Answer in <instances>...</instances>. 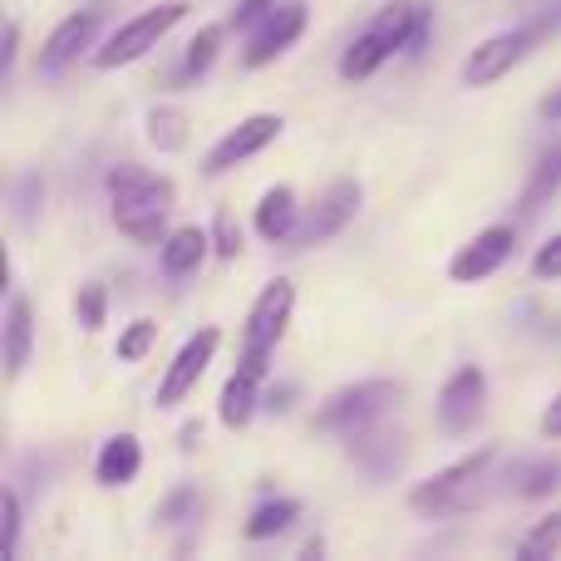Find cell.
I'll use <instances>...</instances> for the list:
<instances>
[{
    "instance_id": "obj_16",
    "label": "cell",
    "mask_w": 561,
    "mask_h": 561,
    "mask_svg": "<svg viewBox=\"0 0 561 561\" xmlns=\"http://www.w3.org/2000/svg\"><path fill=\"white\" fill-rule=\"evenodd\" d=\"M30 355H35V310H30V300L15 290L5 306V385H15V379L25 375Z\"/></svg>"
},
{
    "instance_id": "obj_34",
    "label": "cell",
    "mask_w": 561,
    "mask_h": 561,
    "mask_svg": "<svg viewBox=\"0 0 561 561\" xmlns=\"http://www.w3.org/2000/svg\"><path fill=\"white\" fill-rule=\"evenodd\" d=\"M428 35H434V5L424 0V10H419V30H414V45H409V55L404 59H419L428 49Z\"/></svg>"
},
{
    "instance_id": "obj_6",
    "label": "cell",
    "mask_w": 561,
    "mask_h": 561,
    "mask_svg": "<svg viewBox=\"0 0 561 561\" xmlns=\"http://www.w3.org/2000/svg\"><path fill=\"white\" fill-rule=\"evenodd\" d=\"M290 316H296V286H290L286 276L266 280L262 296L252 300V310H247V330H242V359L237 365L252 369V375L266 379V365H272L276 345L286 340V325Z\"/></svg>"
},
{
    "instance_id": "obj_18",
    "label": "cell",
    "mask_w": 561,
    "mask_h": 561,
    "mask_svg": "<svg viewBox=\"0 0 561 561\" xmlns=\"http://www.w3.org/2000/svg\"><path fill=\"white\" fill-rule=\"evenodd\" d=\"M256 409H262V375L237 365L222 385V399H217V419H222V428H247Z\"/></svg>"
},
{
    "instance_id": "obj_4",
    "label": "cell",
    "mask_w": 561,
    "mask_h": 561,
    "mask_svg": "<svg viewBox=\"0 0 561 561\" xmlns=\"http://www.w3.org/2000/svg\"><path fill=\"white\" fill-rule=\"evenodd\" d=\"M193 15V5L187 0H158V5L138 10V15H128L124 25L114 30V35L104 39V45H94V55H89V65L94 69H124V65H138V59H148L158 45H163L168 35H173L183 20Z\"/></svg>"
},
{
    "instance_id": "obj_35",
    "label": "cell",
    "mask_w": 561,
    "mask_h": 561,
    "mask_svg": "<svg viewBox=\"0 0 561 561\" xmlns=\"http://www.w3.org/2000/svg\"><path fill=\"white\" fill-rule=\"evenodd\" d=\"M537 434L552 438V444H561V394L552 399V404L542 409V419H537Z\"/></svg>"
},
{
    "instance_id": "obj_8",
    "label": "cell",
    "mask_w": 561,
    "mask_h": 561,
    "mask_svg": "<svg viewBox=\"0 0 561 561\" xmlns=\"http://www.w3.org/2000/svg\"><path fill=\"white\" fill-rule=\"evenodd\" d=\"M217 350H222V330L217 325H203L197 335H187L183 345H178L173 365L163 369V379H158V409H178L187 394L197 389V379L207 375V365L217 359Z\"/></svg>"
},
{
    "instance_id": "obj_2",
    "label": "cell",
    "mask_w": 561,
    "mask_h": 561,
    "mask_svg": "<svg viewBox=\"0 0 561 561\" xmlns=\"http://www.w3.org/2000/svg\"><path fill=\"white\" fill-rule=\"evenodd\" d=\"M557 35H561V0H547V5L527 10L523 25L497 30V35H488L483 45H473V55L463 59L458 79H463V89H488V84L513 75L517 65H527V59Z\"/></svg>"
},
{
    "instance_id": "obj_14",
    "label": "cell",
    "mask_w": 561,
    "mask_h": 561,
    "mask_svg": "<svg viewBox=\"0 0 561 561\" xmlns=\"http://www.w3.org/2000/svg\"><path fill=\"white\" fill-rule=\"evenodd\" d=\"M207 256H217L213 252V232H207V227H193V222L173 227V232L163 237V247H158V262H163V272L173 276V280L203 272Z\"/></svg>"
},
{
    "instance_id": "obj_1",
    "label": "cell",
    "mask_w": 561,
    "mask_h": 561,
    "mask_svg": "<svg viewBox=\"0 0 561 561\" xmlns=\"http://www.w3.org/2000/svg\"><path fill=\"white\" fill-rule=\"evenodd\" d=\"M104 187H108V207H114L118 232L138 247H163V237L173 232L168 213L178 203L173 178L153 173V168H138V163H118V168H108Z\"/></svg>"
},
{
    "instance_id": "obj_38",
    "label": "cell",
    "mask_w": 561,
    "mask_h": 561,
    "mask_svg": "<svg viewBox=\"0 0 561 561\" xmlns=\"http://www.w3.org/2000/svg\"><path fill=\"white\" fill-rule=\"evenodd\" d=\"M527 5H533V0H527Z\"/></svg>"
},
{
    "instance_id": "obj_36",
    "label": "cell",
    "mask_w": 561,
    "mask_h": 561,
    "mask_svg": "<svg viewBox=\"0 0 561 561\" xmlns=\"http://www.w3.org/2000/svg\"><path fill=\"white\" fill-rule=\"evenodd\" d=\"M290 394H296V389H290V385L266 389V394H262V409H272V414H286V409H290Z\"/></svg>"
},
{
    "instance_id": "obj_10",
    "label": "cell",
    "mask_w": 561,
    "mask_h": 561,
    "mask_svg": "<svg viewBox=\"0 0 561 561\" xmlns=\"http://www.w3.org/2000/svg\"><path fill=\"white\" fill-rule=\"evenodd\" d=\"M306 25H310V5H306V0H280L272 15H266L262 25L247 35L242 69H266V65H276V59L286 55V49L296 45L300 35H306Z\"/></svg>"
},
{
    "instance_id": "obj_27",
    "label": "cell",
    "mask_w": 561,
    "mask_h": 561,
    "mask_svg": "<svg viewBox=\"0 0 561 561\" xmlns=\"http://www.w3.org/2000/svg\"><path fill=\"white\" fill-rule=\"evenodd\" d=\"M104 316H108V290L99 286V280H89V286H79L75 296V320L94 335V330H104Z\"/></svg>"
},
{
    "instance_id": "obj_32",
    "label": "cell",
    "mask_w": 561,
    "mask_h": 561,
    "mask_svg": "<svg viewBox=\"0 0 561 561\" xmlns=\"http://www.w3.org/2000/svg\"><path fill=\"white\" fill-rule=\"evenodd\" d=\"M193 507H197V493H193V488H178V493L168 497L163 507H158V523H183Z\"/></svg>"
},
{
    "instance_id": "obj_37",
    "label": "cell",
    "mask_w": 561,
    "mask_h": 561,
    "mask_svg": "<svg viewBox=\"0 0 561 561\" xmlns=\"http://www.w3.org/2000/svg\"><path fill=\"white\" fill-rule=\"evenodd\" d=\"M542 118H561V84H557L552 94L542 99Z\"/></svg>"
},
{
    "instance_id": "obj_24",
    "label": "cell",
    "mask_w": 561,
    "mask_h": 561,
    "mask_svg": "<svg viewBox=\"0 0 561 561\" xmlns=\"http://www.w3.org/2000/svg\"><path fill=\"white\" fill-rule=\"evenodd\" d=\"M552 488H561V458H537V463L513 468V493L517 497H547Z\"/></svg>"
},
{
    "instance_id": "obj_30",
    "label": "cell",
    "mask_w": 561,
    "mask_h": 561,
    "mask_svg": "<svg viewBox=\"0 0 561 561\" xmlns=\"http://www.w3.org/2000/svg\"><path fill=\"white\" fill-rule=\"evenodd\" d=\"M276 5H280V0H237V10H232V20H227V25L242 30V35H252V30L262 25Z\"/></svg>"
},
{
    "instance_id": "obj_22",
    "label": "cell",
    "mask_w": 561,
    "mask_h": 561,
    "mask_svg": "<svg viewBox=\"0 0 561 561\" xmlns=\"http://www.w3.org/2000/svg\"><path fill=\"white\" fill-rule=\"evenodd\" d=\"M389 59H394V55H389L385 39H379L375 30H365V35L350 39V49L340 55V79H350V84H355V79H369L375 69H385Z\"/></svg>"
},
{
    "instance_id": "obj_31",
    "label": "cell",
    "mask_w": 561,
    "mask_h": 561,
    "mask_svg": "<svg viewBox=\"0 0 561 561\" xmlns=\"http://www.w3.org/2000/svg\"><path fill=\"white\" fill-rule=\"evenodd\" d=\"M533 276H537V280H561V232H557V237H547V242L537 247V256H533Z\"/></svg>"
},
{
    "instance_id": "obj_9",
    "label": "cell",
    "mask_w": 561,
    "mask_h": 561,
    "mask_svg": "<svg viewBox=\"0 0 561 561\" xmlns=\"http://www.w3.org/2000/svg\"><path fill=\"white\" fill-rule=\"evenodd\" d=\"M280 128H286V118L280 114H247L237 128H227L222 138H217L213 148H207V158H203V173L207 178H222V173H232L237 163H247V158H256V153H266V148L280 138Z\"/></svg>"
},
{
    "instance_id": "obj_17",
    "label": "cell",
    "mask_w": 561,
    "mask_h": 561,
    "mask_svg": "<svg viewBox=\"0 0 561 561\" xmlns=\"http://www.w3.org/2000/svg\"><path fill=\"white\" fill-rule=\"evenodd\" d=\"M138 473H144V444H138V434L104 438V448H99V458H94L99 488H128Z\"/></svg>"
},
{
    "instance_id": "obj_26",
    "label": "cell",
    "mask_w": 561,
    "mask_h": 561,
    "mask_svg": "<svg viewBox=\"0 0 561 561\" xmlns=\"http://www.w3.org/2000/svg\"><path fill=\"white\" fill-rule=\"evenodd\" d=\"M153 345H158V320H134V325L118 330L114 355L124 359V365H138V359H144Z\"/></svg>"
},
{
    "instance_id": "obj_5",
    "label": "cell",
    "mask_w": 561,
    "mask_h": 561,
    "mask_svg": "<svg viewBox=\"0 0 561 561\" xmlns=\"http://www.w3.org/2000/svg\"><path fill=\"white\" fill-rule=\"evenodd\" d=\"M399 399H404V385H399V379H359V385L335 389V394L316 409V428L320 434L355 438L359 428H369V424L394 414Z\"/></svg>"
},
{
    "instance_id": "obj_7",
    "label": "cell",
    "mask_w": 561,
    "mask_h": 561,
    "mask_svg": "<svg viewBox=\"0 0 561 561\" xmlns=\"http://www.w3.org/2000/svg\"><path fill=\"white\" fill-rule=\"evenodd\" d=\"M359 203H365V187H359L355 178H335V183L300 213V227H296V237H290V247H296V252L325 247L330 237H340L359 217Z\"/></svg>"
},
{
    "instance_id": "obj_28",
    "label": "cell",
    "mask_w": 561,
    "mask_h": 561,
    "mask_svg": "<svg viewBox=\"0 0 561 561\" xmlns=\"http://www.w3.org/2000/svg\"><path fill=\"white\" fill-rule=\"evenodd\" d=\"M213 252L222 256V262H237V256H242V227H237L232 213H217V222H213Z\"/></svg>"
},
{
    "instance_id": "obj_15",
    "label": "cell",
    "mask_w": 561,
    "mask_h": 561,
    "mask_svg": "<svg viewBox=\"0 0 561 561\" xmlns=\"http://www.w3.org/2000/svg\"><path fill=\"white\" fill-rule=\"evenodd\" d=\"M300 213H306V207L296 203V187H286V183H276V187H266L262 197H256V237H262V242H290V237H296V227H300Z\"/></svg>"
},
{
    "instance_id": "obj_21",
    "label": "cell",
    "mask_w": 561,
    "mask_h": 561,
    "mask_svg": "<svg viewBox=\"0 0 561 561\" xmlns=\"http://www.w3.org/2000/svg\"><path fill=\"white\" fill-rule=\"evenodd\" d=\"M300 523V503L296 497H266L262 507H252V517H247V542H272V537L290 533V527Z\"/></svg>"
},
{
    "instance_id": "obj_12",
    "label": "cell",
    "mask_w": 561,
    "mask_h": 561,
    "mask_svg": "<svg viewBox=\"0 0 561 561\" xmlns=\"http://www.w3.org/2000/svg\"><path fill=\"white\" fill-rule=\"evenodd\" d=\"M99 30H104V10H75V15H65L45 35V45H39V59H35L39 75H65L79 55H94Z\"/></svg>"
},
{
    "instance_id": "obj_11",
    "label": "cell",
    "mask_w": 561,
    "mask_h": 561,
    "mask_svg": "<svg viewBox=\"0 0 561 561\" xmlns=\"http://www.w3.org/2000/svg\"><path fill=\"white\" fill-rule=\"evenodd\" d=\"M513 247H517V227L513 222L483 227L473 242H463L454 252V262H448V276H454L458 286H478V280H488V276L503 272L507 256H513Z\"/></svg>"
},
{
    "instance_id": "obj_23",
    "label": "cell",
    "mask_w": 561,
    "mask_h": 561,
    "mask_svg": "<svg viewBox=\"0 0 561 561\" xmlns=\"http://www.w3.org/2000/svg\"><path fill=\"white\" fill-rule=\"evenodd\" d=\"M232 25H203L193 39H187V55H183V69H178V79H203L207 69L217 65V55H222V39Z\"/></svg>"
},
{
    "instance_id": "obj_33",
    "label": "cell",
    "mask_w": 561,
    "mask_h": 561,
    "mask_svg": "<svg viewBox=\"0 0 561 561\" xmlns=\"http://www.w3.org/2000/svg\"><path fill=\"white\" fill-rule=\"evenodd\" d=\"M15 59H20V20L10 15L5 20V49H0V75L10 79V69H15Z\"/></svg>"
},
{
    "instance_id": "obj_20",
    "label": "cell",
    "mask_w": 561,
    "mask_h": 561,
    "mask_svg": "<svg viewBox=\"0 0 561 561\" xmlns=\"http://www.w3.org/2000/svg\"><path fill=\"white\" fill-rule=\"evenodd\" d=\"M148 144H153L158 153H183V148L193 144V118H187V108H178V104L148 108Z\"/></svg>"
},
{
    "instance_id": "obj_25",
    "label": "cell",
    "mask_w": 561,
    "mask_h": 561,
    "mask_svg": "<svg viewBox=\"0 0 561 561\" xmlns=\"http://www.w3.org/2000/svg\"><path fill=\"white\" fill-rule=\"evenodd\" d=\"M557 552H561V507L557 513H547V517H537L533 533L517 542V557H527V561H547Z\"/></svg>"
},
{
    "instance_id": "obj_19",
    "label": "cell",
    "mask_w": 561,
    "mask_h": 561,
    "mask_svg": "<svg viewBox=\"0 0 561 561\" xmlns=\"http://www.w3.org/2000/svg\"><path fill=\"white\" fill-rule=\"evenodd\" d=\"M557 193H561V144L547 148V153L537 158V168L527 173L523 197H517V213H523V217H537Z\"/></svg>"
},
{
    "instance_id": "obj_13",
    "label": "cell",
    "mask_w": 561,
    "mask_h": 561,
    "mask_svg": "<svg viewBox=\"0 0 561 561\" xmlns=\"http://www.w3.org/2000/svg\"><path fill=\"white\" fill-rule=\"evenodd\" d=\"M483 399H488L483 365H458L438 389V428L444 434H473V424L483 419Z\"/></svg>"
},
{
    "instance_id": "obj_3",
    "label": "cell",
    "mask_w": 561,
    "mask_h": 561,
    "mask_svg": "<svg viewBox=\"0 0 561 561\" xmlns=\"http://www.w3.org/2000/svg\"><path fill=\"white\" fill-rule=\"evenodd\" d=\"M493 463H497V444H483V448H473V454L454 458L448 468H438L424 483L409 488V507H414L419 517L468 513V507H478V488L488 483V468Z\"/></svg>"
},
{
    "instance_id": "obj_29",
    "label": "cell",
    "mask_w": 561,
    "mask_h": 561,
    "mask_svg": "<svg viewBox=\"0 0 561 561\" xmlns=\"http://www.w3.org/2000/svg\"><path fill=\"white\" fill-rule=\"evenodd\" d=\"M0 507H5V533H0V552L15 557V552H20V527H25V513H20V493H15V488H5V493H0Z\"/></svg>"
}]
</instances>
